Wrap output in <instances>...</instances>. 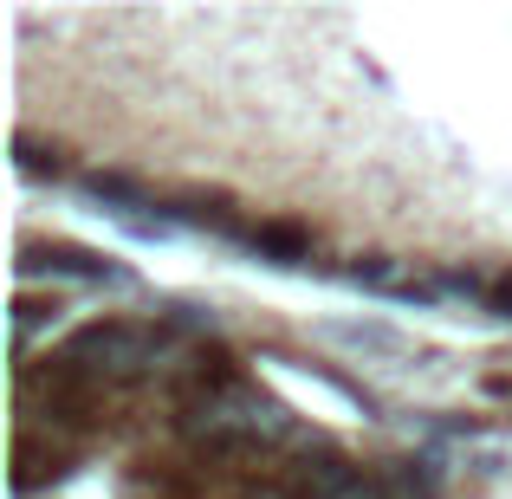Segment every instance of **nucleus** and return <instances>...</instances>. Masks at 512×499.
<instances>
[{
    "instance_id": "obj_2",
    "label": "nucleus",
    "mask_w": 512,
    "mask_h": 499,
    "mask_svg": "<svg viewBox=\"0 0 512 499\" xmlns=\"http://www.w3.org/2000/svg\"><path fill=\"white\" fill-rule=\"evenodd\" d=\"M363 499H435V487H428L422 467L396 461V467H383V474H376L370 487H363Z\"/></svg>"
},
{
    "instance_id": "obj_4",
    "label": "nucleus",
    "mask_w": 512,
    "mask_h": 499,
    "mask_svg": "<svg viewBox=\"0 0 512 499\" xmlns=\"http://www.w3.org/2000/svg\"><path fill=\"white\" fill-rule=\"evenodd\" d=\"M493 312L512 318V279H500V286H493Z\"/></svg>"
},
{
    "instance_id": "obj_1",
    "label": "nucleus",
    "mask_w": 512,
    "mask_h": 499,
    "mask_svg": "<svg viewBox=\"0 0 512 499\" xmlns=\"http://www.w3.org/2000/svg\"><path fill=\"white\" fill-rule=\"evenodd\" d=\"M65 357L85 363V370H104V376H137L150 363V331L137 325H85L65 344Z\"/></svg>"
},
{
    "instance_id": "obj_3",
    "label": "nucleus",
    "mask_w": 512,
    "mask_h": 499,
    "mask_svg": "<svg viewBox=\"0 0 512 499\" xmlns=\"http://www.w3.org/2000/svg\"><path fill=\"white\" fill-rule=\"evenodd\" d=\"M253 247H260V253H279V260H299L305 240L292 234V227H266V234H253Z\"/></svg>"
}]
</instances>
